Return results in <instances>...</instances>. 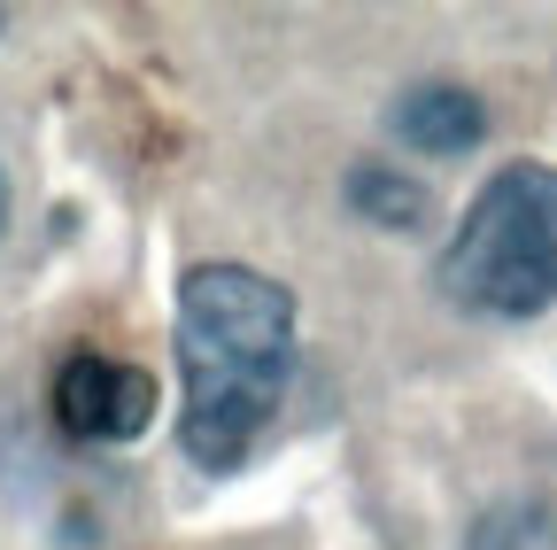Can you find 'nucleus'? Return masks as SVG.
Listing matches in <instances>:
<instances>
[{
    "label": "nucleus",
    "mask_w": 557,
    "mask_h": 550,
    "mask_svg": "<svg viewBox=\"0 0 557 550\" xmlns=\"http://www.w3.org/2000/svg\"><path fill=\"white\" fill-rule=\"evenodd\" d=\"M0 32H9V16H0Z\"/></svg>",
    "instance_id": "8"
},
{
    "label": "nucleus",
    "mask_w": 557,
    "mask_h": 550,
    "mask_svg": "<svg viewBox=\"0 0 557 550\" xmlns=\"http://www.w3.org/2000/svg\"><path fill=\"white\" fill-rule=\"evenodd\" d=\"M395 132H403L410 148H426V156H465L480 132H487V109L465 86H410L395 101Z\"/></svg>",
    "instance_id": "4"
},
{
    "label": "nucleus",
    "mask_w": 557,
    "mask_h": 550,
    "mask_svg": "<svg viewBox=\"0 0 557 550\" xmlns=\"http://www.w3.org/2000/svg\"><path fill=\"white\" fill-rule=\"evenodd\" d=\"M442 288L472 318H542L557 303V171L504 163L472 194L442 256Z\"/></svg>",
    "instance_id": "2"
},
{
    "label": "nucleus",
    "mask_w": 557,
    "mask_h": 550,
    "mask_svg": "<svg viewBox=\"0 0 557 550\" xmlns=\"http://www.w3.org/2000/svg\"><path fill=\"white\" fill-rule=\"evenodd\" d=\"M348 210L372 218V225L410 233V225H426V186H410V179L387 171V163H364L357 179H348Z\"/></svg>",
    "instance_id": "5"
},
{
    "label": "nucleus",
    "mask_w": 557,
    "mask_h": 550,
    "mask_svg": "<svg viewBox=\"0 0 557 550\" xmlns=\"http://www.w3.org/2000/svg\"><path fill=\"white\" fill-rule=\"evenodd\" d=\"M295 380V295L248 264L178 280V442L201 473H233Z\"/></svg>",
    "instance_id": "1"
},
{
    "label": "nucleus",
    "mask_w": 557,
    "mask_h": 550,
    "mask_svg": "<svg viewBox=\"0 0 557 550\" xmlns=\"http://www.w3.org/2000/svg\"><path fill=\"white\" fill-rule=\"evenodd\" d=\"M0 225H9V186H0Z\"/></svg>",
    "instance_id": "7"
},
{
    "label": "nucleus",
    "mask_w": 557,
    "mask_h": 550,
    "mask_svg": "<svg viewBox=\"0 0 557 550\" xmlns=\"http://www.w3.org/2000/svg\"><path fill=\"white\" fill-rule=\"evenodd\" d=\"M472 550H557V512L534 504V497H511L496 512H480Z\"/></svg>",
    "instance_id": "6"
},
{
    "label": "nucleus",
    "mask_w": 557,
    "mask_h": 550,
    "mask_svg": "<svg viewBox=\"0 0 557 550\" xmlns=\"http://www.w3.org/2000/svg\"><path fill=\"white\" fill-rule=\"evenodd\" d=\"M156 419V380L109 365V357H70L54 372V427L70 442H132Z\"/></svg>",
    "instance_id": "3"
}]
</instances>
